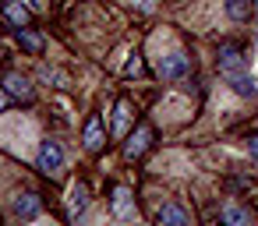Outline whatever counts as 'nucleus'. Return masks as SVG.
<instances>
[{
  "label": "nucleus",
  "mask_w": 258,
  "mask_h": 226,
  "mask_svg": "<svg viewBox=\"0 0 258 226\" xmlns=\"http://www.w3.org/2000/svg\"><path fill=\"white\" fill-rule=\"evenodd\" d=\"M159 71H163V78L177 82V78H187V74H191V60H187L180 50H173V53H166V57L159 60Z\"/></svg>",
  "instance_id": "1"
},
{
  "label": "nucleus",
  "mask_w": 258,
  "mask_h": 226,
  "mask_svg": "<svg viewBox=\"0 0 258 226\" xmlns=\"http://www.w3.org/2000/svg\"><path fill=\"white\" fill-rule=\"evenodd\" d=\"M60 166H64V148L46 138V141L39 145V170H43V173H57Z\"/></svg>",
  "instance_id": "2"
},
{
  "label": "nucleus",
  "mask_w": 258,
  "mask_h": 226,
  "mask_svg": "<svg viewBox=\"0 0 258 226\" xmlns=\"http://www.w3.org/2000/svg\"><path fill=\"white\" fill-rule=\"evenodd\" d=\"M240 67H244V53H240V46L223 43V46H219V71H223V78L237 74Z\"/></svg>",
  "instance_id": "3"
},
{
  "label": "nucleus",
  "mask_w": 258,
  "mask_h": 226,
  "mask_svg": "<svg viewBox=\"0 0 258 226\" xmlns=\"http://www.w3.org/2000/svg\"><path fill=\"white\" fill-rule=\"evenodd\" d=\"M149 145H152V127H149V124H142V127L131 134V141L124 145V152H127V159H138Z\"/></svg>",
  "instance_id": "4"
},
{
  "label": "nucleus",
  "mask_w": 258,
  "mask_h": 226,
  "mask_svg": "<svg viewBox=\"0 0 258 226\" xmlns=\"http://www.w3.org/2000/svg\"><path fill=\"white\" fill-rule=\"evenodd\" d=\"M226 82L233 85V92H237V96H247V99H258V82H254L251 74H244V71H237V74H230Z\"/></svg>",
  "instance_id": "5"
},
{
  "label": "nucleus",
  "mask_w": 258,
  "mask_h": 226,
  "mask_svg": "<svg viewBox=\"0 0 258 226\" xmlns=\"http://www.w3.org/2000/svg\"><path fill=\"white\" fill-rule=\"evenodd\" d=\"M15 215H18V219H36V215H39V198H36V194L15 198Z\"/></svg>",
  "instance_id": "6"
},
{
  "label": "nucleus",
  "mask_w": 258,
  "mask_h": 226,
  "mask_svg": "<svg viewBox=\"0 0 258 226\" xmlns=\"http://www.w3.org/2000/svg\"><path fill=\"white\" fill-rule=\"evenodd\" d=\"M156 219H159V222H173V226H184V222H191V212H187V208H180V205H163Z\"/></svg>",
  "instance_id": "7"
},
{
  "label": "nucleus",
  "mask_w": 258,
  "mask_h": 226,
  "mask_svg": "<svg viewBox=\"0 0 258 226\" xmlns=\"http://www.w3.org/2000/svg\"><path fill=\"white\" fill-rule=\"evenodd\" d=\"M85 148L89 152H99L103 148V124H99V117H92L85 124Z\"/></svg>",
  "instance_id": "8"
},
{
  "label": "nucleus",
  "mask_w": 258,
  "mask_h": 226,
  "mask_svg": "<svg viewBox=\"0 0 258 226\" xmlns=\"http://www.w3.org/2000/svg\"><path fill=\"white\" fill-rule=\"evenodd\" d=\"M131 212H135L131 191H127V187H117V191H113V215H120V219H124V215H131Z\"/></svg>",
  "instance_id": "9"
},
{
  "label": "nucleus",
  "mask_w": 258,
  "mask_h": 226,
  "mask_svg": "<svg viewBox=\"0 0 258 226\" xmlns=\"http://www.w3.org/2000/svg\"><path fill=\"white\" fill-rule=\"evenodd\" d=\"M219 219H223V222H230V226H240V222H251V219H254V212H251V208H240V205H226Z\"/></svg>",
  "instance_id": "10"
},
{
  "label": "nucleus",
  "mask_w": 258,
  "mask_h": 226,
  "mask_svg": "<svg viewBox=\"0 0 258 226\" xmlns=\"http://www.w3.org/2000/svg\"><path fill=\"white\" fill-rule=\"evenodd\" d=\"M4 15H8V22H15L18 29L29 25V8H22L18 0H4Z\"/></svg>",
  "instance_id": "11"
},
{
  "label": "nucleus",
  "mask_w": 258,
  "mask_h": 226,
  "mask_svg": "<svg viewBox=\"0 0 258 226\" xmlns=\"http://www.w3.org/2000/svg\"><path fill=\"white\" fill-rule=\"evenodd\" d=\"M4 85H8V92H11V96H18V99H25V103L32 99V85H29V78H22V74H11Z\"/></svg>",
  "instance_id": "12"
},
{
  "label": "nucleus",
  "mask_w": 258,
  "mask_h": 226,
  "mask_svg": "<svg viewBox=\"0 0 258 226\" xmlns=\"http://www.w3.org/2000/svg\"><path fill=\"white\" fill-rule=\"evenodd\" d=\"M226 15L233 22H247L251 18V0H226Z\"/></svg>",
  "instance_id": "13"
},
{
  "label": "nucleus",
  "mask_w": 258,
  "mask_h": 226,
  "mask_svg": "<svg viewBox=\"0 0 258 226\" xmlns=\"http://www.w3.org/2000/svg\"><path fill=\"white\" fill-rule=\"evenodd\" d=\"M18 43H22L29 53H39V50H43V36H39V32H29V29H18Z\"/></svg>",
  "instance_id": "14"
},
{
  "label": "nucleus",
  "mask_w": 258,
  "mask_h": 226,
  "mask_svg": "<svg viewBox=\"0 0 258 226\" xmlns=\"http://www.w3.org/2000/svg\"><path fill=\"white\" fill-rule=\"evenodd\" d=\"M85 201H89V194H85V187L78 184V187H75V194H71V212H75V215H82V212H85Z\"/></svg>",
  "instance_id": "15"
},
{
  "label": "nucleus",
  "mask_w": 258,
  "mask_h": 226,
  "mask_svg": "<svg viewBox=\"0 0 258 226\" xmlns=\"http://www.w3.org/2000/svg\"><path fill=\"white\" fill-rule=\"evenodd\" d=\"M127 120H131V110H127V103H117V120H113V131L120 134V131L127 127Z\"/></svg>",
  "instance_id": "16"
},
{
  "label": "nucleus",
  "mask_w": 258,
  "mask_h": 226,
  "mask_svg": "<svg viewBox=\"0 0 258 226\" xmlns=\"http://www.w3.org/2000/svg\"><path fill=\"white\" fill-rule=\"evenodd\" d=\"M247 148H251V156L258 159V138H251V141H247Z\"/></svg>",
  "instance_id": "17"
},
{
  "label": "nucleus",
  "mask_w": 258,
  "mask_h": 226,
  "mask_svg": "<svg viewBox=\"0 0 258 226\" xmlns=\"http://www.w3.org/2000/svg\"><path fill=\"white\" fill-rule=\"evenodd\" d=\"M4 103H8V96H4V92H0V106H4Z\"/></svg>",
  "instance_id": "18"
},
{
  "label": "nucleus",
  "mask_w": 258,
  "mask_h": 226,
  "mask_svg": "<svg viewBox=\"0 0 258 226\" xmlns=\"http://www.w3.org/2000/svg\"><path fill=\"white\" fill-rule=\"evenodd\" d=\"M32 4H43V0H32Z\"/></svg>",
  "instance_id": "19"
}]
</instances>
